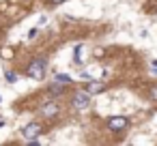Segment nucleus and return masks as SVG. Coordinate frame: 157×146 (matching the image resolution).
<instances>
[{
    "label": "nucleus",
    "instance_id": "obj_7",
    "mask_svg": "<svg viewBox=\"0 0 157 146\" xmlns=\"http://www.w3.org/2000/svg\"><path fill=\"white\" fill-rule=\"evenodd\" d=\"M0 56H2L5 60H11V58L15 56V52H13L11 47H2V50H0Z\"/></svg>",
    "mask_w": 157,
    "mask_h": 146
},
{
    "label": "nucleus",
    "instance_id": "obj_10",
    "mask_svg": "<svg viewBox=\"0 0 157 146\" xmlns=\"http://www.w3.org/2000/svg\"><path fill=\"white\" fill-rule=\"evenodd\" d=\"M5 77H7L9 82H15V73H13V71H7V73H5Z\"/></svg>",
    "mask_w": 157,
    "mask_h": 146
},
{
    "label": "nucleus",
    "instance_id": "obj_11",
    "mask_svg": "<svg viewBox=\"0 0 157 146\" xmlns=\"http://www.w3.org/2000/svg\"><path fill=\"white\" fill-rule=\"evenodd\" d=\"M148 95H151V99H153V101H157V86H153Z\"/></svg>",
    "mask_w": 157,
    "mask_h": 146
},
{
    "label": "nucleus",
    "instance_id": "obj_1",
    "mask_svg": "<svg viewBox=\"0 0 157 146\" xmlns=\"http://www.w3.org/2000/svg\"><path fill=\"white\" fill-rule=\"evenodd\" d=\"M33 80H43V75H45V65H43V60H33L30 65H28V71H26Z\"/></svg>",
    "mask_w": 157,
    "mask_h": 146
},
{
    "label": "nucleus",
    "instance_id": "obj_8",
    "mask_svg": "<svg viewBox=\"0 0 157 146\" xmlns=\"http://www.w3.org/2000/svg\"><path fill=\"white\" fill-rule=\"evenodd\" d=\"M65 90V84H54V86H50V92H56V95H60Z\"/></svg>",
    "mask_w": 157,
    "mask_h": 146
},
{
    "label": "nucleus",
    "instance_id": "obj_4",
    "mask_svg": "<svg viewBox=\"0 0 157 146\" xmlns=\"http://www.w3.org/2000/svg\"><path fill=\"white\" fill-rule=\"evenodd\" d=\"M88 103H90V95H88V92H78V95L73 97V105L80 107V110H84Z\"/></svg>",
    "mask_w": 157,
    "mask_h": 146
},
{
    "label": "nucleus",
    "instance_id": "obj_6",
    "mask_svg": "<svg viewBox=\"0 0 157 146\" xmlns=\"http://www.w3.org/2000/svg\"><path fill=\"white\" fill-rule=\"evenodd\" d=\"M41 114H43V116H56V114H58V105H56V103H45V105L41 107Z\"/></svg>",
    "mask_w": 157,
    "mask_h": 146
},
{
    "label": "nucleus",
    "instance_id": "obj_12",
    "mask_svg": "<svg viewBox=\"0 0 157 146\" xmlns=\"http://www.w3.org/2000/svg\"><path fill=\"white\" fill-rule=\"evenodd\" d=\"M151 65H153V71H155V73H157V60H153V62H151Z\"/></svg>",
    "mask_w": 157,
    "mask_h": 146
},
{
    "label": "nucleus",
    "instance_id": "obj_3",
    "mask_svg": "<svg viewBox=\"0 0 157 146\" xmlns=\"http://www.w3.org/2000/svg\"><path fill=\"white\" fill-rule=\"evenodd\" d=\"M22 133H24L26 140H35V137H39V133H41V125H39V122H30V125L24 127Z\"/></svg>",
    "mask_w": 157,
    "mask_h": 146
},
{
    "label": "nucleus",
    "instance_id": "obj_5",
    "mask_svg": "<svg viewBox=\"0 0 157 146\" xmlns=\"http://www.w3.org/2000/svg\"><path fill=\"white\" fill-rule=\"evenodd\" d=\"M105 90V84L103 82H90L88 86H86V92L88 95H99V92H103Z\"/></svg>",
    "mask_w": 157,
    "mask_h": 146
},
{
    "label": "nucleus",
    "instance_id": "obj_2",
    "mask_svg": "<svg viewBox=\"0 0 157 146\" xmlns=\"http://www.w3.org/2000/svg\"><path fill=\"white\" fill-rule=\"evenodd\" d=\"M127 125H129V120H127L125 116H114V118L108 120V129H110V131H121V129H125Z\"/></svg>",
    "mask_w": 157,
    "mask_h": 146
},
{
    "label": "nucleus",
    "instance_id": "obj_13",
    "mask_svg": "<svg viewBox=\"0 0 157 146\" xmlns=\"http://www.w3.org/2000/svg\"><path fill=\"white\" fill-rule=\"evenodd\" d=\"M2 125H5V118H2V116H0V127H2Z\"/></svg>",
    "mask_w": 157,
    "mask_h": 146
},
{
    "label": "nucleus",
    "instance_id": "obj_9",
    "mask_svg": "<svg viewBox=\"0 0 157 146\" xmlns=\"http://www.w3.org/2000/svg\"><path fill=\"white\" fill-rule=\"evenodd\" d=\"M56 82H58V84H65V86H67V84H69L71 80H69L67 75H56Z\"/></svg>",
    "mask_w": 157,
    "mask_h": 146
},
{
    "label": "nucleus",
    "instance_id": "obj_14",
    "mask_svg": "<svg viewBox=\"0 0 157 146\" xmlns=\"http://www.w3.org/2000/svg\"><path fill=\"white\" fill-rule=\"evenodd\" d=\"M52 2H56V5H58V2H65V0H52Z\"/></svg>",
    "mask_w": 157,
    "mask_h": 146
}]
</instances>
